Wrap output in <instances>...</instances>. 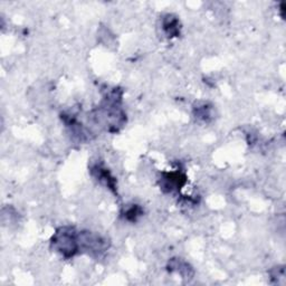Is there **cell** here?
I'll use <instances>...</instances> for the list:
<instances>
[{
  "mask_svg": "<svg viewBox=\"0 0 286 286\" xmlns=\"http://www.w3.org/2000/svg\"><path fill=\"white\" fill-rule=\"evenodd\" d=\"M53 249L63 257L71 258L76 255L80 247V234L72 227H61L54 234L52 239Z\"/></svg>",
  "mask_w": 286,
  "mask_h": 286,
  "instance_id": "cell-1",
  "label": "cell"
},
{
  "mask_svg": "<svg viewBox=\"0 0 286 286\" xmlns=\"http://www.w3.org/2000/svg\"><path fill=\"white\" fill-rule=\"evenodd\" d=\"M80 247L91 253L92 255H101L109 246H107L106 240L100 235L86 232L80 234Z\"/></svg>",
  "mask_w": 286,
  "mask_h": 286,
  "instance_id": "cell-2",
  "label": "cell"
},
{
  "mask_svg": "<svg viewBox=\"0 0 286 286\" xmlns=\"http://www.w3.org/2000/svg\"><path fill=\"white\" fill-rule=\"evenodd\" d=\"M186 183V177L180 173L164 174L161 179V186L167 189L168 193H173L174 190H179Z\"/></svg>",
  "mask_w": 286,
  "mask_h": 286,
  "instance_id": "cell-3",
  "label": "cell"
},
{
  "mask_svg": "<svg viewBox=\"0 0 286 286\" xmlns=\"http://www.w3.org/2000/svg\"><path fill=\"white\" fill-rule=\"evenodd\" d=\"M91 171L93 177L102 185L109 187L110 189H114V187H116V179L104 167L97 164V166H94L91 169Z\"/></svg>",
  "mask_w": 286,
  "mask_h": 286,
  "instance_id": "cell-4",
  "label": "cell"
},
{
  "mask_svg": "<svg viewBox=\"0 0 286 286\" xmlns=\"http://www.w3.org/2000/svg\"><path fill=\"white\" fill-rule=\"evenodd\" d=\"M162 28L168 37H176L180 33L179 22L173 15H167L163 18Z\"/></svg>",
  "mask_w": 286,
  "mask_h": 286,
  "instance_id": "cell-5",
  "label": "cell"
},
{
  "mask_svg": "<svg viewBox=\"0 0 286 286\" xmlns=\"http://www.w3.org/2000/svg\"><path fill=\"white\" fill-rule=\"evenodd\" d=\"M170 271L177 272L178 274H180L182 277H190L193 275V269L190 268L188 263L183 262V260H180V259L171 260Z\"/></svg>",
  "mask_w": 286,
  "mask_h": 286,
  "instance_id": "cell-6",
  "label": "cell"
},
{
  "mask_svg": "<svg viewBox=\"0 0 286 286\" xmlns=\"http://www.w3.org/2000/svg\"><path fill=\"white\" fill-rule=\"evenodd\" d=\"M195 116L197 119L207 122L212 119V107L208 106L206 103H202L201 105L195 107Z\"/></svg>",
  "mask_w": 286,
  "mask_h": 286,
  "instance_id": "cell-7",
  "label": "cell"
},
{
  "mask_svg": "<svg viewBox=\"0 0 286 286\" xmlns=\"http://www.w3.org/2000/svg\"><path fill=\"white\" fill-rule=\"evenodd\" d=\"M123 215H124V217H125L126 220L136 221L140 217V216L142 215V209L137 205H132L131 207H128L125 209V212H124Z\"/></svg>",
  "mask_w": 286,
  "mask_h": 286,
  "instance_id": "cell-8",
  "label": "cell"
}]
</instances>
